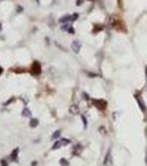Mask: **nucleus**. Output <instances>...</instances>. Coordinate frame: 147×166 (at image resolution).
Returning <instances> with one entry per match:
<instances>
[{"label":"nucleus","mask_w":147,"mask_h":166,"mask_svg":"<svg viewBox=\"0 0 147 166\" xmlns=\"http://www.w3.org/2000/svg\"><path fill=\"white\" fill-rule=\"evenodd\" d=\"M93 104L98 110H104V108H106V105H107L106 101H104V100H93Z\"/></svg>","instance_id":"3"},{"label":"nucleus","mask_w":147,"mask_h":166,"mask_svg":"<svg viewBox=\"0 0 147 166\" xmlns=\"http://www.w3.org/2000/svg\"><path fill=\"white\" fill-rule=\"evenodd\" d=\"M1 73H2V68L0 66V74H1Z\"/></svg>","instance_id":"17"},{"label":"nucleus","mask_w":147,"mask_h":166,"mask_svg":"<svg viewBox=\"0 0 147 166\" xmlns=\"http://www.w3.org/2000/svg\"><path fill=\"white\" fill-rule=\"evenodd\" d=\"M0 30H1V23H0Z\"/></svg>","instance_id":"18"},{"label":"nucleus","mask_w":147,"mask_h":166,"mask_svg":"<svg viewBox=\"0 0 147 166\" xmlns=\"http://www.w3.org/2000/svg\"><path fill=\"white\" fill-rule=\"evenodd\" d=\"M60 133H61L60 131H56V133L53 134V136H52V138H56V137H58V136H59V135H60Z\"/></svg>","instance_id":"12"},{"label":"nucleus","mask_w":147,"mask_h":166,"mask_svg":"<svg viewBox=\"0 0 147 166\" xmlns=\"http://www.w3.org/2000/svg\"><path fill=\"white\" fill-rule=\"evenodd\" d=\"M70 143V141L69 140H66V138H62V140H59V141H56L54 145L52 146V150H58V148H60V147H62V146H65V145H68Z\"/></svg>","instance_id":"1"},{"label":"nucleus","mask_w":147,"mask_h":166,"mask_svg":"<svg viewBox=\"0 0 147 166\" xmlns=\"http://www.w3.org/2000/svg\"><path fill=\"white\" fill-rule=\"evenodd\" d=\"M1 166H8V164L6 163V161H3V159L1 161Z\"/></svg>","instance_id":"13"},{"label":"nucleus","mask_w":147,"mask_h":166,"mask_svg":"<svg viewBox=\"0 0 147 166\" xmlns=\"http://www.w3.org/2000/svg\"><path fill=\"white\" fill-rule=\"evenodd\" d=\"M103 29V27H102V26H95V28H94V30H93V32H94V33H95V32H98V31H101V30Z\"/></svg>","instance_id":"11"},{"label":"nucleus","mask_w":147,"mask_h":166,"mask_svg":"<svg viewBox=\"0 0 147 166\" xmlns=\"http://www.w3.org/2000/svg\"><path fill=\"white\" fill-rule=\"evenodd\" d=\"M18 152H19V150H18V148H16V150H14V152H12V154H11V159H12V161H17V156H18Z\"/></svg>","instance_id":"7"},{"label":"nucleus","mask_w":147,"mask_h":166,"mask_svg":"<svg viewBox=\"0 0 147 166\" xmlns=\"http://www.w3.org/2000/svg\"><path fill=\"white\" fill-rule=\"evenodd\" d=\"M60 164H61L62 166H68V165H69L68 161H66V159H60Z\"/></svg>","instance_id":"10"},{"label":"nucleus","mask_w":147,"mask_h":166,"mask_svg":"<svg viewBox=\"0 0 147 166\" xmlns=\"http://www.w3.org/2000/svg\"><path fill=\"white\" fill-rule=\"evenodd\" d=\"M72 49L74 50V52H79V50H80V44L77 43V41H74V42L72 43Z\"/></svg>","instance_id":"6"},{"label":"nucleus","mask_w":147,"mask_h":166,"mask_svg":"<svg viewBox=\"0 0 147 166\" xmlns=\"http://www.w3.org/2000/svg\"><path fill=\"white\" fill-rule=\"evenodd\" d=\"M70 113L71 114H77L79 113V106L77 105H72V106H70Z\"/></svg>","instance_id":"5"},{"label":"nucleus","mask_w":147,"mask_h":166,"mask_svg":"<svg viewBox=\"0 0 147 166\" xmlns=\"http://www.w3.org/2000/svg\"><path fill=\"white\" fill-rule=\"evenodd\" d=\"M84 0H77V5H81L82 2H83Z\"/></svg>","instance_id":"15"},{"label":"nucleus","mask_w":147,"mask_h":166,"mask_svg":"<svg viewBox=\"0 0 147 166\" xmlns=\"http://www.w3.org/2000/svg\"><path fill=\"white\" fill-rule=\"evenodd\" d=\"M119 7H122V0H119Z\"/></svg>","instance_id":"16"},{"label":"nucleus","mask_w":147,"mask_h":166,"mask_svg":"<svg viewBox=\"0 0 147 166\" xmlns=\"http://www.w3.org/2000/svg\"><path fill=\"white\" fill-rule=\"evenodd\" d=\"M112 163V156H111V152L107 153V155L105 156V159H104V164L105 165H110Z\"/></svg>","instance_id":"4"},{"label":"nucleus","mask_w":147,"mask_h":166,"mask_svg":"<svg viewBox=\"0 0 147 166\" xmlns=\"http://www.w3.org/2000/svg\"><path fill=\"white\" fill-rule=\"evenodd\" d=\"M31 73L35 74V75H39L41 73V64L38 62V61H35L32 63V66H31Z\"/></svg>","instance_id":"2"},{"label":"nucleus","mask_w":147,"mask_h":166,"mask_svg":"<svg viewBox=\"0 0 147 166\" xmlns=\"http://www.w3.org/2000/svg\"><path fill=\"white\" fill-rule=\"evenodd\" d=\"M22 115H23V116H30V115H31V112L29 111L28 108H26L24 110H23V112H22Z\"/></svg>","instance_id":"9"},{"label":"nucleus","mask_w":147,"mask_h":166,"mask_svg":"<svg viewBox=\"0 0 147 166\" xmlns=\"http://www.w3.org/2000/svg\"><path fill=\"white\" fill-rule=\"evenodd\" d=\"M38 123H39V121H38L37 119H32V120L30 121V126H31V127H35V126L38 125Z\"/></svg>","instance_id":"8"},{"label":"nucleus","mask_w":147,"mask_h":166,"mask_svg":"<svg viewBox=\"0 0 147 166\" xmlns=\"http://www.w3.org/2000/svg\"><path fill=\"white\" fill-rule=\"evenodd\" d=\"M82 120H83L84 126H86V124H87V123H86V120H85V117H84V116H82Z\"/></svg>","instance_id":"14"}]
</instances>
